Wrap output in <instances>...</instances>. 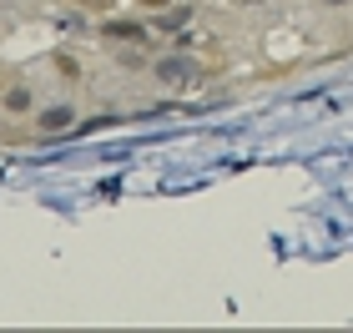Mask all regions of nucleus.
I'll list each match as a JSON object with an SVG mask.
<instances>
[{
    "label": "nucleus",
    "instance_id": "1",
    "mask_svg": "<svg viewBox=\"0 0 353 333\" xmlns=\"http://www.w3.org/2000/svg\"><path fill=\"white\" fill-rule=\"evenodd\" d=\"M141 6H167V0H141Z\"/></svg>",
    "mask_w": 353,
    "mask_h": 333
}]
</instances>
